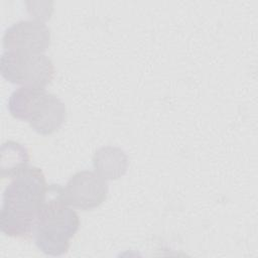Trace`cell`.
I'll list each match as a JSON object with an SVG mask.
<instances>
[{"label": "cell", "mask_w": 258, "mask_h": 258, "mask_svg": "<svg viewBox=\"0 0 258 258\" xmlns=\"http://www.w3.org/2000/svg\"><path fill=\"white\" fill-rule=\"evenodd\" d=\"M95 171L106 180L123 176L128 168V157L123 149L116 146H103L93 156Z\"/></svg>", "instance_id": "7"}, {"label": "cell", "mask_w": 258, "mask_h": 258, "mask_svg": "<svg viewBox=\"0 0 258 258\" xmlns=\"http://www.w3.org/2000/svg\"><path fill=\"white\" fill-rule=\"evenodd\" d=\"M8 109L17 119L27 121L41 135L58 130L67 118L64 103L45 88L21 86L9 97Z\"/></svg>", "instance_id": "3"}, {"label": "cell", "mask_w": 258, "mask_h": 258, "mask_svg": "<svg viewBox=\"0 0 258 258\" xmlns=\"http://www.w3.org/2000/svg\"><path fill=\"white\" fill-rule=\"evenodd\" d=\"M107 180L96 171L81 170L73 174L63 187L67 203L73 208L89 211L99 207L107 198Z\"/></svg>", "instance_id": "5"}, {"label": "cell", "mask_w": 258, "mask_h": 258, "mask_svg": "<svg viewBox=\"0 0 258 258\" xmlns=\"http://www.w3.org/2000/svg\"><path fill=\"white\" fill-rule=\"evenodd\" d=\"M0 72L12 84L45 88L53 80L55 69L44 53L5 50L0 59Z\"/></svg>", "instance_id": "4"}, {"label": "cell", "mask_w": 258, "mask_h": 258, "mask_svg": "<svg viewBox=\"0 0 258 258\" xmlns=\"http://www.w3.org/2000/svg\"><path fill=\"white\" fill-rule=\"evenodd\" d=\"M80 218L70 206L59 184H49L32 230L36 247L49 256H61L78 232Z\"/></svg>", "instance_id": "2"}, {"label": "cell", "mask_w": 258, "mask_h": 258, "mask_svg": "<svg viewBox=\"0 0 258 258\" xmlns=\"http://www.w3.org/2000/svg\"><path fill=\"white\" fill-rule=\"evenodd\" d=\"M0 175L2 178H12L28 165L29 155L27 148L15 141H7L1 147Z\"/></svg>", "instance_id": "8"}, {"label": "cell", "mask_w": 258, "mask_h": 258, "mask_svg": "<svg viewBox=\"0 0 258 258\" xmlns=\"http://www.w3.org/2000/svg\"><path fill=\"white\" fill-rule=\"evenodd\" d=\"M47 186L44 173L36 166L27 165L14 175L3 192L1 232L14 238L32 235Z\"/></svg>", "instance_id": "1"}, {"label": "cell", "mask_w": 258, "mask_h": 258, "mask_svg": "<svg viewBox=\"0 0 258 258\" xmlns=\"http://www.w3.org/2000/svg\"><path fill=\"white\" fill-rule=\"evenodd\" d=\"M50 44V30L39 20H20L3 35V46L9 51L43 53Z\"/></svg>", "instance_id": "6"}]
</instances>
